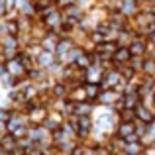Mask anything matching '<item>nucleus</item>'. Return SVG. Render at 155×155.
I'll return each instance as SVG.
<instances>
[{
  "label": "nucleus",
  "instance_id": "9",
  "mask_svg": "<svg viewBox=\"0 0 155 155\" xmlns=\"http://www.w3.org/2000/svg\"><path fill=\"white\" fill-rule=\"evenodd\" d=\"M130 57H132V51L130 49H116V53H114V59L120 63V61H128Z\"/></svg>",
  "mask_w": 155,
  "mask_h": 155
},
{
  "label": "nucleus",
  "instance_id": "10",
  "mask_svg": "<svg viewBox=\"0 0 155 155\" xmlns=\"http://www.w3.org/2000/svg\"><path fill=\"white\" fill-rule=\"evenodd\" d=\"M118 79H120V75H118V73H112V75H106V77H104V84H106V87H110V88H116V84H118Z\"/></svg>",
  "mask_w": 155,
  "mask_h": 155
},
{
  "label": "nucleus",
  "instance_id": "1",
  "mask_svg": "<svg viewBox=\"0 0 155 155\" xmlns=\"http://www.w3.org/2000/svg\"><path fill=\"white\" fill-rule=\"evenodd\" d=\"M18 147V140H16L12 134H4L2 137H0V149H2L4 153H10L12 149Z\"/></svg>",
  "mask_w": 155,
  "mask_h": 155
},
{
  "label": "nucleus",
  "instance_id": "8",
  "mask_svg": "<svg viewBox=\"0 0 155 155\" xmlns=\"http://www.w3.org/2000/svg\"><path fill=\"white\" fill-rule=\"evenodd\" d=\"M120 118H122V122H134V120H137V118H136V110H132V108H122Z\"/></svg>",
  "mask_w": 155,
  "mask_h": 155
},
{
  "label": "nucleus",
  "instance_id": "11",
  "mask_svg": "<svg viewBox=\"0 0 155 155\" xmlns=\"http://www.w3.org/2000/svg\"><path fill=\"white\" fill-rule=\"evenodd\" d=\"M143 43H140V41H136V43H132V47H130V51H132V55H141L145 49H143Z\"/></svg>",
  "mask_w": 155,
  "mask_h": 155
},
{
  "label": "nucleus",
  "instance_id": "6",
  "mask_svg": "<svg viewBox=\"0 0 155 155\" xmlns=\"http://www.w3.org/2000/svg\"><path fill=\"white\" fill-rule=\"evenodd\" d=\"M96 53H98V55H104V57L114 55V53H116V45H114V43H100V45L96 47Z\"/></svg>",
  "mask_w": 155,
  "mask_h": 155
},
{
  "label": "nucleus",
  "instance_id": "12",
  "mask_svg": "<svg viewBox=\"0 0 155 155\" xmlns=\"http://www.w3.org/2000/svg\"><path fill=\"white\" fill-rule=\"evenodd\" d=\"M53 94H55L57 98H63V96H65V87H63V84H57V87L53 88Z\"/></svg>",
  "mask_w": 155,
  "mask_h": 155
},
{
  "label": "nucleus",
  "instance_id": "14",
  "mask_svg": "<svg viewBox=\"0 0 155 155\" xmlns=\"http://www.w3.org/2000/svg\"><path fill=\"white\" fill-rule=\"evenodd\" d=\"M0 120L8 122V120H10V112H8V110H0Z\"/></svg>",
  "mask_w": 155,
  "mask_h": 155
},
{
  "label": "nucleus",
  "instance_id": "2",
  "mask_svg": "<svg viewBox=\"0 0 155 155\" xmlns=\"http://www.w3.org/2000/svg\"><path fill=\"white\" fill-rule=\"evenodd\" d=\"M136 118H137V120H141L143 124H147V126H149V124H153V120H155L153 112H151L149 108H145L143 104H140V106L136 108Z\"/></svg>",
  "mask_w": 155,
  "mask_h": 155
},
{
  "label": "nucleus",
  "instance_id": "7",
  "mask_svg": "<svg viewBox=\"0 0 155 155\" xmlns=\"http://www.w3.org/2000/svg\"><path fill=\"white\" fill-rule=\"evenodd\" d=\"M84 91H87V96H88V98H98V96H100V87H98V84L88 83L87 87H84Z\"/></svg>",
  "mask_w": 155,
  "mask_h": 155
},
{
  "label": "nucleus",
  "instance_id": "5",
  "mask_svg": "<svg viewBox=\"0 0 155 155\" xmlns=\"http://www.w3.org/2000/svg\"><path fill=\"white\" fill-rule=\"evenodd\" d=\"M122 96H118L114 91H106V92H100V96H98V100L102 104H112V102H116V100H120Z\"/></svg>",
  "mask_w": 155,
  "mask_h": 155
},
{
  "label": "nucleus",
  "instance_id": "13",
  "mask_svg": "<svg viewBox=\"0 0 155 155\" xmlns=\"http://www.w3.org/2000/svg\"><path fill=\"white\" fill-rule=\"evenodd\" d=\"M6 132H8V122L0 120V137H2V136H4Z\"/></svg>",
  "mask_w": 155,
  "mask_h": 155
},
{
  "label": "nucleus",
  "instance_id": "3",
  "mask_svg": "<svg viewBox=\"0 0 155 155\" xmlns=\"http://www.w3.org/2000/svg\"><path fill=\"white\" fill-rule=\"evenodd\" d=\"M134 134H137V128H136V124L134 122H122L120 126H118V136L120 137H130V136H134Z\"/></svg>",
  "mask_w": 155,
  "mask_h": 155
},
{
  "label": "nucleus",
  "instance_id": "4",
  "mask_svg": "<svg viewBox=\"0 0 155 155\" xmlns=\"http://www.w3.org/2000/svg\"><path fill=\"white\" fill-rule=\"evenodd\" d=\"M87 100H88V96H87V91H84V87H83V88H75V91L69 94V102L79 104V102H87Z\"/></svg>",
  "mask_w": 155,
  "mask_h": 155
}]
</instances>
